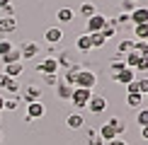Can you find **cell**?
<instances>
[{
	"instance_id": "1",
	"label": "cell",
	"mask_w": 148,
	"mask_h": 145,
	"mask_svg": "<svg viewBox=\"0 0 148 145\" xmlns=\"http://www.w3.org/2000/svg\"><path fill=\"white\" fill-rule=\"evenodd\" d=\"M95 85H97V75L92 70H88V68H80L78 70L75 87H80V89H95Z\"/></svg>"
},
{
	"instance_id": "2",
	"label": "cell",
	"mask_w": 148,
	"mask_h": 145,
	"mask_svg": "<svg viewBox=\"0 0 148 145\" xmlns=\"http://www.w3.org/2000/svg\"><path fill=\"white\" fill-rule=\"evenodd\" d=\"M90 97H92V89H80V87H73L71 102H73V106H75V109H85V106H88V102H90Z\"/></svg>"
},
{
	"instance_id": "3",
	"label": "cell",
	"mask_w": 148,
	"mask_h": 145,
	"mask_svg": "<svg viewBox=\"0 0 148 145\" xmlns=\"http://www.w3.org/2000/svg\"><path fill=\"white\" fill-rule=\"evenodd\" d=\"M104 22H107V17L100 15V12H95L92 17H88V22H85V34H92V32H102Z\"/></svg>"
},
{
	"instance_id": "4",
	"label": "cell",
	"mask_w": 148,
	"mask_h": 145,
	"mask_svg": "<svg viewBox=\"0 0 148 145\" xmlns=\"http://www.w3.org/2000/svg\"><path fill=\"white\" fill-rule=\"evenodd\" d=\"M36 70L41 72V75H51V72H58V60L53 56H49L46 60H41L39 65H36Z\"/></svg>"
},
{
	"instance_id": "5",
	"label": "cell",
	"mask_w": 148,
	"mask_h": 145,
	"mask_svg": "<svg viewBox=\"0 0 148 145\" xmlns=\"http://www.w3.org/2000/svg\"><path fill=\"white\" fill-rule=\"evenodd\" d=\"M39 51H41V48H39V44H36V41H24V44L20 46V53H22L24 60H32Z\"/></svg>"
},
{
	"instance_id": "6",
	"label": "cell",
	"mask_w": 148,
	"mask_h": 145,
	"mask_svg": "<svg viewBox=\"0 0 148 145\" xmlns=\"http://www.w3.org/2000/svg\"><path fill=\"white\" fill-rule=\"evenodd\" d=\"M44 104L41 102H29L27 104V121H34V119H41L44 116Z\"/></svg>"
},
{
	"instance_id": "7",
	"label": "cell",
	"mask_w": 148,
	"mask_h": 145,
	"mask_svg": "<svg viewBox=\"0 0 148 145\" xmlns=\"http://www.w3.org/2000/svg\"><path fill=\"white\" fill-rule=\"evenodd\" d=\"M88 106H90L92 114H102L104 109H107V99H104V97H100V94H92L90 102H88Z\"/></svg>"
},
{
	"instance_id": "8",
	"label": "cell",
	"mask_w": 148,
	"mask_h": 145,
	"mask_svg": "<svg viewBox=\"0 0 148 145\" xmlns=\"http://www.w3.org/2000/svg\"><path fill=\"white\" fill-rule=\"evenodd\" d=\"M129 20L131 24H148V7H136L129 15Z\"/></svg>"
},
{
	"instance_id": "9",
	"label": "cell",
	"mask_w": 148,
	"mask_h": 145,
	"mask_svg": "<svg viewBox=\"0 0 148 145\" xmlns=\"http://www.w3.org/2000/svg\"><path fill=\"white\" fill-rule=\"evenodd\" d=\"M20 97H22L24 102H27V104H29V102H39V97H41V89L36 87V85H29V87H24V92H22Z\"/></svg>"
},
{
	"instance_id": "10",
	"label": "cell",
	"mask_w": 148,
	"mask_h": 145,
	"mask_svg": "<svg viewBox=\"0 0 148 145\" xmlns=\"http://www.w3.org/2000/svg\"><path fill=\"white\" fill-rule=\"evenodd\" d=\"M83 123H85V119H83V114H80V111H73V114H68V119H66V126H68L71 131L83 128Z\"/></svg>"
},
{
	"instance_id": "11",
	"label": "cell",
	"mask_w": 148,
	"mask_h": 145,
	"mask_svg": "<svg viewBox=\"0 0 148 145\" xmlns=\"http://www.w3.org/2000/svg\"><path fill=\"white\" fill-rule=\"evenodd\" d=\"M134 75H136V70H134V68H124V70H119L114 75V80L119 82V85H129V82H134Z\"/></svg>"
},
{
	"instance_id": "12",
	"label": "cell",
	"mask_w": 148,
	"mask_h": 145,
	"mask_svg": "<svg viewBox=\"0 0 148 145\" xmlns=\"http://www.w3.org/2000/svg\"><path fill=\"white\" fill-rule=\"evenodd\" d=\"M44 39L49 41V44H53V46H56V44H58V41H61V39H63V32H61V29H58V27H49V29H46V32H44Z\"/></svg>"
},
{
	"instance_id": "13",
	"label": "cell",
	"mask_w": 148,
	"mask_h": 145,
	"mask_svg": "<svg viewBox=\"0 0 148 145\" xmlns=\"http://www.w3.org/2000/svg\"><path fill=\"white\" fill-rule=\"evenodd\" d=\"M3 72H5V77H15V80H17V77H20L22 72H24V68H22V60H20V63H8Z\"/></svg>"
},
{
	"instance_id": "14",
	"label": "cell",
	"mask_w": 148,
	"mask_h": 145,
	"mask_svg": "<svg viewBox=\"0 0 148 145\" xmlns=\"http://www.w3.org/2000/svg\"><path fill=\"white\" fill-rule=\"evenodd\" d=\"M97 133H100V138H102L104 143H109V140H114V138H119V136H116V131H114V128H112L109 123H102Z\"/></svg>"
},
{
	"instance_id": "15",
	"label": "cell",
	"mask_w": 148,
	"mask_h": 145,
	"mask_svg": "<svg viewBox=\"0 0 148 145\" xmlns=\"http://www.w3.org/2000/svg\"><path fill=\"white\" fill-rule=\"evenodd\" d=\"M15 29H17V20L15 17H3V20H0V36L8 34V32H15Z\"/></svg>"
},
{
	"instance_id": "16",
	"label": "cell",
	"mask_w": 148,
	"mask_h": 145,
	"mask_svg": "<svg viewBox=\"0 0 148 145\" xmlns=\"http://www.w3.org/2000/svg\"><path fill=\"white\" fill-rule=\"evenodd\" d=\"M78 70H80V65H73V68L66 70V75H63V82L68 85V87H75V80H78Z\"/></svg>"
},
{
	"instance_id": "17",
	"label": "cell",
	"mask_w": 148,
	"mask_h": 145,
	"mask_svg": "<svg viewBox=\"0 0 148 145\" xmlns=\"http://www.w3.org/2000/svg\"><path fill=\"white\" fill-rule=\"evenodd\" d=\"M100 34L104 36V39H112V36H116V22H114V20H107Z\"/></svg>"
},
{
	"instance_id": "18",
	"label": "cell",
	"mask_w": 148,
	"mask_h": 145,
	"mask_svg": "<svg viewBox=\"0 0 148 145\" xmlns=\"http://www.w3.org/2000/svg\"><path fill=\"white\" fill-rule=\"evenodd\" d=\"M3 58V63L8 65V63H20L22 60V53H20V48H12V51H8L5 56H0Z\"/></svg>"
},
{
	"instance_id": "19",
	"label": "cell",
	"mask_w": 148,
	"mask_h": 145,
	"mask_svg": "<svg viewBox=\"0 0 148 145\" xmlns=\"http://www.w3.org/2000/svg\"><path fill=\"white\" fill-rule=\"evenodd\" d=\"M124 68H126L124 58H121V56H116L112 63H109V75H112V80H114V75H116V72H119V70H124Z\"/></svg>"
},
{
	"instance_id": "20",
	"label": "cell",
	"mask_w": 148,
	"mask_h": 145,
	"mask_svg": "<svg viewBox=\"0 0 148 145\" xmlns=\"http://www.w3.org/2000/svg\"><path fill=\"white\" fill-rule=\"evenodd\" d=\"M129 51H134V41H131V39H124V41H119V46H116V56H121V58H124Z\"/></svg>"
},
{
	"instance_id": "21",
	"label": "cell",
	"mask_w": 148,
	"mask_h": 145,
	"mask_svg": "<svg viewBox=\"0 0 148 145\" xmlns=\"http://www.w3.org/2000/svg\"><path fill=\"white\" fill-rule=\"evenodd\" d=\"M138 60H141V53H136V51H129L126 56H124V63H126V68H134V70H136Z\"/></svg>"
},
{
	"instance_id": "22",
	"label": "cell",
	"mask_w": 148,
	"mask_h": 145,
	"mask_svg": "<svg viewBox=\"0 0 148 145\" xmlns=\"http://www.w3.org/2000/svg\"><path fill=\"white\" fill-rule=\"evenodd\" d=\"M56 17H58V22H73L75 10H71V7H61V10L56 12Z\"/></svg>"
},
{
	"instance_id": "23",
	"label": "cell",
	"mask_w": 148,
	"mask_h": 145,
	"mask_svg": "<svg viewBox=\"0 0 148 145\" xmlns=\"http://www.w3.org/2000/svg\"><path fill=\"white\" fill-rule=\"evenodd\" d=\"M3 89H8L10 94H20V80H15V77H8L3 85Z\"/></svg>"
},
{
	"instance_id": "24",
	"label": "cell",
	"mask_w": 148,
	"mask_h": 145,
	"mask_svg": "<svg viewBox=\"0 0 148 145\" xmlns=\"http://www.w3.org/2000/svg\"><path fill=\"white\" fill-rule=\"evenodd\" d=\"M75 46H78V51H83V53H88V51H92V46H90V36H88V34L78 36Z\"/></svg>"
},
{
	"instance_id": "25",
	"label": "cell",
	"mask_w": 148,
	"mask_h": 145,
	"mask_svg": "<svg viewBox=\"0 0 148 145\" xmlns=\"http://www.w3.org/2000/svg\"><path fill=\"white\" fill-rule=\"evenodd\" d=\"M143 99H146L143 94H126V104L134 106V109H141V106H143Z\"/></svg>"
},
{
	"instance_id": "26",
	"label": "cell",
	"mask_w": 148,
	"mask_h": 145,
	"mask_svg": "<svg viewBox=\"0 0 148 145\" xmlns=\"http://www.w3.org/2000/svg\"><path fill=\"white\" fill-rule=\"evenodd\" d=\"M88 36H90V46H92V48H100V46L107 44V39H104L100 32H92V34H88Z\"/></svg>"
},
{
	"instance_id": "27",
	"label": "cell",
	"mask_w": 148,
	"mask_h": 145,
	"mask_svg": "<svg viewBox=\"0 0 148 145\" xmlns=\"http://www.w3.org/2000/svg\"><path fill=\"white\" fill-rule=\"evenodd\" d=\"M20 102H22V97H20V94H12V97H8V99H5V106H3V109H8V111H15V109L20 106Z\"/></svg>"
},
{
	"instance_id": "28",
	"label": "cell",
	"mask_w": 148,
	"mask_h": 145,
	"mask_svg": "<svg viewBox=\"0 0 148 145\" xmlns=\"http://www.w3.org/2000/svg\"><path fill=\"white\" fill-rule=\"evenodd\" d=\"M56 89H58V97H61V99H71L73 87H68L66 82H58V85H56Z\"/></svg>"
},
{
	"instance_id": "29",
	"label": "cell",
	"mask_w": 148,
	"mask_h": 145,
	"mask_svg": "<svg viewBox=\"0 0 148 145\" xmlns=\"http://www.w3.org/2000/svg\"><path fill=\"white\" fill-rule=\"evenodd\" d=\"M134 32H136V39L148 41V24H134Z\"/></svg>"
},
{
	"instance_id": "30",
	"label": "cell",
	"mask_w": 148,
	"mask_h": 145,
	"mask_svg": "<svg viewBox=\"0 0 148 145\" xmlns=\"http://www.w3.org/2000/svg\"><path fill=\"white\" fill-rule=\"evenodd\" d=\"M107 123H109V126H112V128L116 131V136H121V133L126 131V123H124V121H121V119H109Z\"/></svg>"
},
{
	"instance_id": "31",
	"label": "cell",
	"mask_w": 148,
	"mask_h": 145,
	"mask_svg": "<svg viewBox=\"0 0 148 145\" xmlns=\"http://www.w3.org/2000/svg\"><path fill=\"white\" fill-rule=\"evenodd\" d=\"M80 12H83L85 17H92L97 12V5L95 3H83V5H80Z\"/></svg>"
},
{
	"instance_id": "32",
	"label": "cell",
	"mask_w": 148,
	"mask_h": 145,
	"mask_svg": "<svg viewBox=\"0 0 148 145\" xmlns=\"http://www.w3.org/2000/svg\"><path fill=\"white\" fill-rule=\"evenodd\" d=\"M134 51H136V53H141V56H148V41L136 39V41H134Z\"/></svg>"
},
{
	"instance_id": "33",
	"label": "cell",
	"mask_w": 148,
	"mask_h": 145,
	"mask_svg": "<svg viewBox=\"0 0 148 145\" xmlns=\"http://www.w3.org/2000/svg\"><path fill=\"white\" fill-rule=\"evenodd\" d=\"M88 145H104V140L100 138V133H97V131H90L88 133Z\"/></svg>"
},
{
	"instance_id": "34",
	"label": "cell",
	"mask_w": 148,
	"mask_h": 145,
	"mask_svg": "<svg viewBox=\"0 0 148 145\" xmlns=\"http://www.w3.org/2000/svg\"><path fill=\"white\" fill-rule=\"evenodd\" d=\"M136 121H138V126H141V128H143V126H148V109H138Z\"/></svg>"
},
{
	"instance_id": "35",
	"label": "cell",
	"mask_w": 148,
	"mask_h": 145,
	"mask_svg": "<svg viewBox=\"0 0 148 145\" xmlns=\"http://www.w3.org/2000/svg\"><path fill=\"white\" fill-rule=\"evenodd\" d=\"M12 48H15V46H12V41H8V39H0V56H5L8 51H12Z\"/></svg>"
},
{
	"instance_id": "36",
	"label": "cell",
	"mask_w": 148,
	"mask_h": 145,
	"mask_svg": "<svg viewBox=\"0 0 148 145\" xmlns=\"http://www.w3.org/2000/svg\"><path fill=\"white\" fill-rule=\"evenodd\" d=\"M44 82L51 85V87H56L58 85V72H51V75H44Z\"/></svg>"
},
{
	"instance_id": "37",
	"label": "cell",
	"mask_w": 148,
	"mask_h": 145,
	"mask_svg": "<svg viewBox=\"0 0 148 145\" xmlns=\"http://www.w3.org/2000/svg\"><path fill=\"white\" fill-rule=\"evenodd\" d=\"M114 22H116V27H119V24H129L131 20H129V12H121V15H116L114 17Z\"/></svg>"
},
{
	"instance_id": "38",
	"label": "cell",
	"mask_w": 148,
	"mask_h": 145,
	"mask_svg": "<svg viewBox=\"0 0 148 145\" xmlns=\"http://www.w3.org/2000/svg\"><path fill=\"white\" fill-rule=\"evenodd\" d=\"M56 60H58V65H68V68H71V53H66V51H63Z\"/></svg>"
},
{
	"instance_id": "39",
	"label": "cell",
	"mask_w": 148,
	"mask_h": 145,
	"mask_svg": "<svg viewBox=\"0 0 148 145\" xmlns=\"http://www.w3.org/2000/svg\"><path fill=\"white\" fill-rule=\"evenodd\" d=\"M136 70H141V72H148V56H141L138 65H136Z\"/></svg>"
},
{
	"instance_id": "40",
	"label": "cell",
	"mask_w": 148,
	"mask_h": 145,
	"mask_svg": "<svg viewBox=\"0 0 148 145\" xmlns=\"http://www.w3.org/2000/svg\"><path fill=\"white\" fill-rule=\"evenodd\" d=\"M121 7H124V10L129 12V15H131V12L136 10V3H134V0H124V3H121Z\"/></svg>"
},
{
	"instance_id": "41",
	"label": "cell",
	"mask_w": 148,
	"mask_h": 145,
	"mask_svg": "<svg viewBox=\"0 0 148 145\" xmlns=\"http://www.w3.org/2000/svg\"><path fill=\"white\" fill-rule=\"evenodd\" d=\"M126 89H129V94H141V92H138V80L129 82V85H126Z\"/></svg>"
},
{
	"instance_id": "42",
	"label": "cell",
	"mask_w": 148,
	"mask_h": 145,
	"mask_svg": "<svg viewBox=\"0 0 148 145\" xmlns=\"http://www.w3.org/2000/svg\"><path fill=\"white\" fill-rule=\"evenodd\" d=\"M3 15H5V17H15V5H12V3L5 5V7H3Z\"/></svg>"
},
{
	"instance_id": "43",
	"label": "cell",
	"mask_w": 148,
	"mask_h": 145,
	"mask_svg": "<svg viewBox=\"0 0 148 145\" xmlns=\"http://www.w3.org/2000/svg\"><path fill=\"white\" fill-rule=\"evenodd\" d=\"M138 92H141V94H146V92H148V77L138 80Z\"/></svg>"
},
{
	"instance_id": "44",
	"label": "cell",
	"mask_w": 148,
	"mask_h": 145,
	"mask_svg": "<svg viewBox=\"0 0 148 145\" xmlns=\"http://www.w3.org/2000/svg\"><path fill=\"white\" fill-rule=\"evenodd\" d=\"M141 138H143V140H148V126H143V128H141Z\"/></svg>"
},
{
	"instance_id": "45",
	"label": "cell",
	"mask_w": 148,
	"mask_h": 145,
	"mask_svg": "<svg viewBox=\"0 0 148 145\" xmlns=\"http://www.w3.org/2000/svg\"><path fill=\"white\" fill-rule=\"evenodd\" d=\"M109 145H126V143L121 140V138H114V140H109Z\"/></svg>"
},
{
	"instance_id": "46",
	"label": "cell",
	"mask_w": 148,
	"mask_h": 145,
	"mask_svg": "<svg viewBox=\"0 0 148 145\" xmlns=\"http://www.w3.org/2000/svg\"><path fill=\"white\" fill-rule=\"evenodd\" d=\"M5 80H8V77H5V72H0V89H3V85H5Z\"/></svg>"
},
{
	"instance_id": "47",
	"label": "cell",
	"mask_w": 148,
	"mask_h": 145,
	"mask_svg": "<svg viewBox=\"0 0 148 145\" xmlns=\"http://www.w3.org/2000/svg\"><path fill=\"white\" fill-rule=\"evenodd\" d=\"M10 3H12V0H0V10H3L5 5H10Z\"/></svg>"
},
{
	"instance_id": "48",
	"label": "cell",
	"mask_w": 148,
	"mask_h": 145,
	"mask_svg": "<svg viewBox=\"0 0 148 145\" xmlns=\"http://www.w3.org/2000/svg\"><path fill=\"white\" fill-rule=\"evenodd\" d=\"M3 106H5V97L0 94V111H3Z\"/></svg>"
},
{
	"instance_id": "49",
	"label": "cell",
	"mask_w": 148,
	"mask_h": 145,
	"mask_svg": "<svg viewBox=\"0 0 148 145\" xmlns=\"http://www.w3.org/2000/svg\"><path fill=\"white\" fill-rule=\"evenodd\" d=\"M0 140H3V133H0Z\"/></svg>"
},
{
	"instance_id": "50",
	"label": "cell",
	"mask_w": 148,
	"mask_h": 145,
	"mask_svg": "<svg viewBox=\"0 0 148 145\" xmlns=\"http://www.w3.org/2000/svg\"><path fill=\"white\" fill-rule=\"evenodd\" d=\"M143 97H148V92H146V94H143Z\"/></svg>"
},
{
	"instance_id": "51",
	"label": "cell",
	"mask_w": 148,
	"mask_h": 145,
	"mask_svg": "<svg viewBox=\"0 0 148 145\" xmlns=\"http://www.w3.org/2000/svg\"><path fill=\"white\" fill-rule=\"evenodd\" d=\"M134 3H138V0H134Z\"/></svg>"
}]
</instances>
